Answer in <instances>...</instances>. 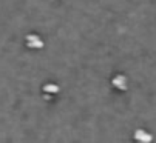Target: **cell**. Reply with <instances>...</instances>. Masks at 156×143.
Listing matches in <instances>:
<instances>
[{
    "label": "cell",
    "instance_id": "cell-1",
    "mask_svg": "<svg viewBox=\"0 0 156 143\" xmlns=\"http://www.w3.org/2000/svg\"><path fill=\"white\" fill-rule=\"evenodd\" d=\"M25 42H27V46L30 48V49H40V48H43V40L40 36L37 34H28L25 37Z\"/></svg>",
    "mask_w": 156,
    "mask_h": 143
},
{
    "label": "cell",
    "instance_id": "cell-2",
    "mask_svg": "<svg viewBox=\"0 0 156 143\" xmlns=\"http://www.w3.org/2000/svg\"><path fill=\"white\" fill-rule=\"evenodd\" d=\"M133 138H135L136 143H151V141H153L151 134L147 132V131H144V129H136Z\"/></svg>",
    "mask_w": 156,
    "mask_h": 143
},
{
    "label": "cell",
    "instance_id": "cell-3",
    "mask_svg": "<svg viewBox=\"0 0 156 143\" xmlns=\"http://www.w3.org/2000/svg\"><path fill=\"white\" fill-rule=\"evenodd\" d=\"M111 85H113L116 89H121V91H125L127 86H128V80L124 74H118L113 77V80H111Z\"/></svg>",
    "mask_w": 156,
    "mask_h": 143
},
{
    "label": "cell",
    "instance_id": "cell-4",
    "mask_svg": "<svg viewBox=\"0 0 156 143\" xmlns=\"http://www.w3.org/2000/svg\"><path fill=\"white\" fill-rule=\"evenodd\" d=\"M43 91L48 92V94H57V92L60 91V88H59L57 85H54V83H48V85L43 86Z\"/></svg>",
    "mask_w": 156,
    "mask_h": 143
}]
</instances>
